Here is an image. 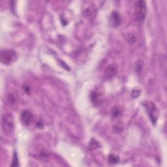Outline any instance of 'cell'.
Instances as JSON below:
<instances>
[{
	"mask_svg": "<svg viewBox=\"0 0 167 167\" xmlns=\"http://www.w3.org/2000/svg\"><path fill=\"white\" fill-rule=\"evenodd\" d=\"M147 12L146 4L144 1H138L135 3L134 16L138 22H143Z\"/></svg>",
	"mask_w": 167,
	"mask_h": 167,
	"instance_id": "obj_1",
	"label": "cell"
},
{
	"mask_svg": "<svg viewBox=\"0 0 167 167\" xmlns=\"http://www.w3.org/2000/svg\"><path fill=\"white\" fill-rule=\"evenodd\" d=\"M17 58V53L12 50H4L0 53V61L4 65H9L12 64Z\"/></svg>",
	"mask_w": 167,
	"mask_h": 167,
	"instance_id": "obj_2",
	"label": "cell"
},
{
	"mask_svg": "<svg viewBox=\"0 0 167 167\" xmlns=\"http://www.w3.org/2000/svg\"><path fill=\"white\" fill-rule=\"evenodd\" d=\"M2 129L5 133L11 134L14 131V121L13 118L11 114H4L1 120Z\"/></svg>",
	"mask_w": 167,
	"mask_h": 167,
	"instance_id": "obj_3",
	"label": "cell"
},
{
	"mask_svg": "<svg viewBox=\"0 0 167 167\" xmlns=\"http://www.w3.org/2000/svg\"><path fill=\"white\" fill-rule=\"evenodd\" d=\"M143 105L146 106V110L148 113V114H149V116L150 117L151 121H152L153 125H155L157 119L156 106L153 103L149 101L145 102V104H144Z\"/></svg>",
	"mask_w": 167,
	"mask_h": 167,
	"instance_id": "obj_4",
	"label": "cell"
},
{
	"mask_svg": "<svg viewBox=\"0 0 167 167\" xmlns=\"http://www.w3.org/2000/svg\"><path fill=\"white\" fill-rule=\"evenodd\" d=\"M20 118L23 124L26 126H28L30 125L31 121L33 120V114L30 110H24L21 113Z\"/></svg>",
	"mask_w": 167,
	"mask_h": 167,
	"instance_id": "obj_5",
	"label": "cell"
},
{
	"mask_svg": "<svg viewBox=\"0 0 167 167\" xmlns=\"http://www.w3.org/2000/svg\"><path fill=\"white\" fill-rule=\"evenodd\" d=\"M117 72V67L114 64L108 65L105 69V77L106 79H110L112 78Z\"/></svg>",
	"mask_w": 167,
	"mask_h": 167,
	"instance_id": "obj_6",
	"label": "cell"
},
{
	"mask_svg": "<svg viewBox=\"0 0 167 167\" xmlns=\"http://www.w3.org/2000/svg\"><path fill=\"white\" fill-rule=\"evenodd\" d=\"M90 98L91 102L95 105H100L103 100L102 95L100 93L95 92V91L91 92Z\"/></svg>",
	"mask_w": 167,
	"mask_h": 167,
	"instance_id": "obj_7",
	"label": "cell"
},
{
	"mask_svg": "<svg viewBox=\"0 0 167 167\" xmlns=\"http://www.w3.org/2000/svg\"><path fill=\"white\" fill-rule=\"evenodd\" d=\"M121 17L117 12H113L110 15V22L114 27H118L121 24Z\"/></svg>",
	"mask_w": 167,
	"mask_h": 167,
	"instance_id": "obj_8",
	"label": "cell"
},
{
	"mask_svg": "<svg viewBox=\"0 0 167 167\" xmlns=\"http://www.w3.org/2000/svg\"><path fill=\"white\" fill-rule=\"evenodd\" d=\"M122 114V110L119 107L116 106L112 110V116L114 118H118Z\"/></svg>",
	"mask_w": 167,
	"mask_h": 167,
	"instance_id": "obj_9",
	"label": "cell"
},
{
	"mask_svg": "<svg viewBox=\"0 0 167 167\" xmlns=\"http://www.w3.org/2000/svg\"><path fill=\"white\" fill-rule=\"evenodd\" d=\"M99 147V144L95 139H91L90 143L89 144V147L91 150L96 149V148Z\"/></svg>",
	"mask_w": 167,
	"mask_h": 167,
	"instance_id": "obj_10",
	"label": "cell"
},
{
	"mask_svg": "<svg viewBox=\"0 0 167 167\" xmlns=\"http://www.w3.org/2000/svg\"><path fill=\"white\" fill-rule=\"evenodd\" d=\"M109 162L112 164H116L119 162V157L114 155H110L109 156Z\"/></svg>",
	"mask_w": 167,
	"mask_h": 167,
	"instance_id": "obj_11",
	"label": "cell"
},
{
	"mask_svg": "<svg viewBox=\"0 0 167 167\" xmlns=\"http://www.w3.org/2000/svg\"><path fill=\"white\" fill-rule=\"evenodd\" d=\"M19 166V164H18V159L17 157V152H14V155H13V160H12V163L11 165V166Z\"/></svg>",
	"mask_w": 167,
	"mask_h": 167,
	"instance_id": "obj_12",
	"label": "cell"
},
{
	"mask_svg": "<svg viewBox=\"0 0 167 167\" xmlns=\"http://www.w3.org/2000/svg\"><path fill=\"white\" fill-rule=\"evenodd\" d=\"M142 67H143V62L142 61H138L137 64V71L138 72V73H140V72L141 71Z\"/></svg>",
	"mask_w": 167,
	"mask_h": 167,
	"instance_id": "obj_13",
	"label": "cell"
},
{
	"mask_svg": "<svg viewBox=\"0 0 167 167\" xmlns=\"http://www.w3.org/2000/svg\"><path fill=\"white\" fill-rule=\"evenodd\" d=\"M140 93V91L139 90H134L133 91V92H132V96H133V97H134V98H137V97L139 96Z\"/></svg>",
	"mask_w": 167,
	"mask_h": 167,
	"instance_id": "obj_14",
	"label": "cell"
},
{
	"mask_svg": "<svg viewBox=\"0 0 167 167\" xmlns=\"http://www.w3.org/2000/svg\"><path fill=\"white\" fill-rule=\"evenodd\" d=\"M23 89L25 91V92L27 94H30V87L27 86V85H24L23 86Z\"/></svg>",
	"mask_w": 167,
	"mask_h": 167,
	"instance_id": "obj_15",
	"label": "cell"
},
{
	"mask_svg": "<svg viewBox=\"0 0 167 167\" xmlns=\"http://www.w3.org/2000/svg\"><path fill=\"white\" fill-rule=\"evenodd\" d=\"M43 122L40 120V121H38V123H37V127H39V128H43Z\"/></svg>",
	"mask_w": 167,
	"mask_h": 167,
	"instance_id": "obj_16",
	"label": "cell"
}]
</instances>
